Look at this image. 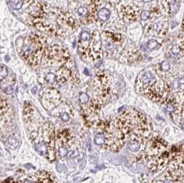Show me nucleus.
I'll return each instance as SVG.
<instances>
[{
    "mask_svg": "<svg viewBox=\"0 0 184 183\" xmlns=\"http://www.w3.org/2000/svg\"><path fill=\"white\" fill-rule=\"evenodd\" d=\"M102 131L106 141L102 147L113 152H117L124 147L133 136L129 124L121 115L109 121L104 122Z\"/></svg>",
    "mask_w": 184,
    "mask_h": 183,
    "instance_id": "obj_1",
    "label": "nucleus"
},
{
    "mask_svg": "<svg viewBox=\"0 0 184 183\" xmlns=\"http://www.w3.org/2000/svg\"><path fill=\"white\" fill-rule=\"evenodd\" d=\"M129 123L133 138L139 139L145 143L151 132V125L148 118L142 112L135 109H127L121 113Z\"/></svg>",
    "mask_w": 184,
    "mask_h": 183,
    "instance_id": "obj_2",
    "label": "nucleus"
},
{
    "mask_svg": "<svg viewBox=\"0 0 184 183\" xmlns=\"http://www.w3.org/2000/svg\"><path fill=\"white\" fill-rule=\"evenodd\" d=\"M168 148V143L160 136H156L148 141L145 151L142 154L137 155L135 162L153 160Z\"/></svg>",
    "mask_w": 184,
    "mask_h": 183,
    "instance_id": "obj_3",
    "label": "nucleus"
},
{
    "mask_svg": "<svg viewBox=\"0 0 184 183\" xmlns=\"http://www.w3.org/2000/svg\"><path fill=\"white\" fill-rule=\"evenodd\" d=\"M161 177L173 182L183 181V149L170 160L168 169Z\"/></svg>",
    "mask_w": 184,
    "mask_h": 183,
    "instance_id": "obj_4",
    "label": "nucleus"
},
{
    "mask_svg": "<svg viewBox=\"0 0 184 183\" xmlns=\"http://www.w3.org/2000/svg\"><path fill=\"white\" fill-rule=\"evenodd\" d=\"M183 149V145H182L179 147H172L170 149H167L166 150L162 152L161 154L157 155L148 164V168L154 172H159L163 169L164 167L168 165V164L170 162V160L175 156V155Z\"/></svg>",
    "mask_w": 184,
    "mask_h": 183,
    "instance_id": "obj_5",
    "label": "nucleus"
},
{
    "mask_svg": "<svg viewBox=\"0 0 184 183\" xmlns=\"http://www.w3.org/2000/svg\"><path fill=\"white\" fill-rule=\"evenodd\" d=\"M55 142L57 145L58 154L60 156H65L69 153L68 149L74 146L75 137L69 129L64 128L58 131L55 137Z\"/></svg>",
    "mask_w": 184,
    "mask_h": 183,
    "instance_id": "obj_6",
    "label": "nucleus"
},
{
    "mask_svg": "<svg viewBox=\"0 0 184 183\" xmlns=\"http://www.w3.org/2000/svg\"><path fill=\"white\" fill-rule=\"evenodd\" d=\"M61 101L62 100L59 92L53 87L46 90L42 97L43 106L49 112H53L58 105L61 104Z\"/></svg>",
    "mask_w": 184,
    "mask_h": 183,
    "instance_id": "obj_7",
    "label": "nucleus"
},
{
    "mask_svg": "<svg viewBox=\"0 0 184 183\" xmlns=\"http://www.w3.org/2000/svg\"><path fill=\"white\" fill-rule=\"evenodd\" d=\"M13 183H57L55 176L46 171H38L33 175L22 178L17 181L13 179Z\"/></svg>",
    "mask_w": 184,
    "mask_h": 183,
    "instance_id": "obj_8",
    "label": "nucleus"
},
{
    "mask_svg": "<svg viewBox=\"0 0 184 183\" xmlns=\"http://www.w3.org/2000/svg\"><path fill=\"white\" fill-rule=\"evenodd\" d=\"M28 43L24 44L23 47V54L26 57H31L38 53L42 48V45L37 41L36 37L28 39Z\"/></svg>",
    "mask_w": 184,
    "mask_h": 183,
    "instance_id": "obj_9",
    "label": "nucleus"
},
{
    "mask_svg": "<svg viewBox=\"0 0 184 183\" xmlns=\"http://www.w3.org/2000/svg\"><path fill=\"white\" fill-rule=\"evenodd\" d=\"M57 81L60 83H74L75 79L72 77V72L67 68H61L59 72H58L57 77H56Z\"/></svg>",
    "mask_w": 184,
    "mask_h": 183,
    "instance_id": "obj_10",
    "label": "nucleus"
},
{
    "mask_svg": "<svg viewBox=\"0 0 184 183\" xmlns=\"http://www.w3.org/2000/svg\"><path fill=\"white\" fill-rule=\"evenodd\" d=\"M143 143L139 139L133 138L128 141V149L132 152H137L139 150Z\"/></svg>",
    "mask_w": 184,
    "mask_h": 183,
    "instance_id": "obj_11",
    "label": "nucleus"
},
{
    "mask_svg": "<svg viewBox=\"0 0 184 183\" xmlns=\"http://www.w3.org/2000/svg\"><path fill=\"white\" fill-rule=\"evenodd\" d=\"M110 16V12L108 10L107 8H102L99 11L98 13V17H99V19L103 21H106L109 19V17Z\"/></svg>",
    "mask_w": 184,
    "mask_h": 183,
    "instance_id": "obj_12",
    "label": "nucleus"
},
{
    "mask_svg": "<svg viewBox=\"0 0 184 183\" xmlns=\"http://www.w3.org/2000/svg\"><path fill=\"white\" fill-rule=\"evenodd\" d=\"M105 136H104V134L103 133L97 134V135L94 136V143H95V144L97 145L103 146L105 144Z\"/></svg>",
    "mask_w": 184,
    "mask_h": 183,
    "instance_id": "obj_13",
    "label": "nucleus"
},
{
    "mask_svg": "<svg viewBox=\"0 0 184 183\" xmlns=\"http://www.w3.org/2000/svg\"><path fill=\"white\" fill-rule=\"evenodd\" d=\"M11 4L12 8L15 10H20L22 7L23 3L21 0H11Z\"/></svg>",
    "mask_w": 184,
    "mask_h": 183,
    "instance_id": "obj_14",
    "label": "nucleus"
},
{
    "mask_svg": "<svg viewBox=\"0 0 184 183\" xmlns=\"http://www.w3.org/2000/svg\"><path fill=\"white\" fill-rule=\"evenodd\" d=\"M79 100L81 104H86V103H88L89 100H90V96L86 93L81 92L79 94Z\"/></svg>",
    "mask_w": 184,
    "mask_h": 183,
    "instance_id": "obj_15",
    "label": "nucleus"
},
{
    "mask_svg": "<svg viewBox=\"0 0 184 183\" xmlns=\"http://www.w3.org/2000/svg\"><path fill=\"white\" fill-rule=\"evenodd\" d=\"M179 8V4L177 2H173L170 5V11L173 15L177 13Z\"/></svg>",
    "mask_w": 184,
    "mask_h": 183,
    "instance_id": "obj_16",
    "label": "nucleus"
},
{
    "mask_svg": "<svg viewBox=\"0 0 184 183\" xmlns=\"http://www.w3.org/2000/svg\"><path fill=\"white\" fill-rule=\"evenodd\" d=\"M46 81L48 83L50 84H53L54 82L57 81L56 79V76H55L53 73H48V74L46 75V77L45 78Z\"/></svg>",
    "mask_w": 184,
    "mask_h": 183,
    "instance_id": "obj_17",
    "label": "nucleus"
},
{
    "mask_svg": "<svg viewBox=\"0 0 184 183\" xmlns=\"http://www.w3.org/2000/svg\"><path fill=\"white\" fill-rule=\"evenodd\" d=\"M77 13H78L79 15H80L81 17H85L88 15V11L87 10V8L85 7L81 6L78 8Z\"/></svg>",
    "mask_w": 184,
    "mask_h": 183,
    "instance_id": "obj_18",
    "label": "nucleus"
},
{
    "mask_svg": "<svg viewBox=\"0 0 184 183\" xmlns=\"http://www.w3.org/2000/svg\"><path fill=\"white\" fill-rule=\"evenodd\" d=\"M8 75L7 69L5 67H1L0 68V81H2L3 79L7 77Z\"/></svg>",
    "mask_w": 184,
    "mask_h": 183,
    "instance_id": "obj_19",
    "label": "nucleus"
},
{
    "mask_svg": "<svg viewBox=\"0 0 184 183\" xmlns=\"http://www.w3.org/2000/svg\"><path fill=\"white\" fill-rule=\"evenodd\" d=\"M170 69V65L168 62L164 61V62H163L161 63V70L162 71L168 72L169 71Z\"/></svg>",
    "mask_w": 184,
    "mask_h": 183,
    "instance_id": "obj_20",
    "label": "nucleus"
},
{
    "mask_svg": "<svg viewBox=\"0 0 184 183\" xmlns=\"http://www.w3.org/2000/svg\"><path fill=\"white\" fill-rule=\"evenodd\" d=\"M90 39V34L87 31H83L81 34V39L84 41H88Z\"/></svg>",
    "mask_w": 184,
    "mask_h": 183,
    "instance_id": "obj_21",
    "label": "nucleus"
},
{
    "mask_svg": "<svg viewBox=\"0 0 184 183\" xmlns=\"http://www.w3.org/2000/svg\"><path fill=\"white\" fill-rule=\"evenodd\" d=\"M150 15H151V12L143 11L142 13V14H141V18H142V20L146 21L150 18Z\"/></svg>",
    "mask_w": 184,
    "mask_h": 183,
    "instance_id": "obj_22",
    "label": "nucleus"
},
{
    "mask_svg": "<svg viewBox=\"0 0 184 183\" xmlns=\"http://www.w3.org/2000/svg\"><path fill=\"white\" fill-rule=\"evenodd\" d=\"M60 118L64 122H68L70 119V116L68 112H64L60 113Z\"/></svg>",
    "mask_w": 184,
    "mask_h": 183,
    "instance_id": "obj_23",
    "label": "nucleus"
},
{
    "mask_svg": "<svg viewBox=\"0 0 184 183\" xmlns=\"http://www.w3.org/2000/svg\"><path fill=\"white\" fill-rule=\"evenodd\" d=\"M158 44V43L154 39H151V40H150L148 42V47L149 49H155L157 47V45Z\"/></svg>",
    "mask_w": 184,
    "mask_h": 183,
    "instance_id": "obj_24",
    "label": "nucleus"
},
{
    "mask_svg": "<svg viewBox=\"0 0 184 183\" xmlns=\"http://www.w3.org/2000/svg\"><path fill=\"white\" fill-rule=\"evenodd\" d=\"M172 51H173V53L174 54V55H177V54L179 53V46H178L177 45H174Z\"/></svg>",
    "mask_w": 184,
    "mask_h": 183,
    "instance_id": "obj_25",
    "label": "nucleus"
}]
</instances>
